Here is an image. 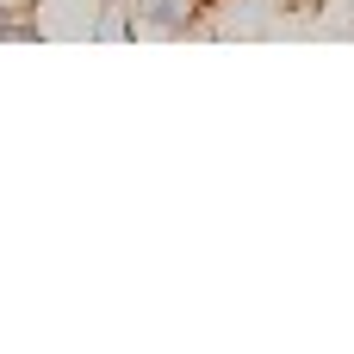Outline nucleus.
Listing matches in <instances>:
<instances>
[{"instance_id": "f257e3e1", "label": "nucleus", "mask_w": 354, "mask_h": 354, "mask_svg": "<svg viewBox=\"0 0 354 354\" xmlns=\"http://www.w3.org/2000/svg\"><path fill=\"white\" fill-rule=\"evenodd\" d=\"M124 6V37H137V31H156V37H180V31H193L199 25V12L212 6V0H118Z\"/></svg>"}, {"instance_id": "f03ea898", "label": "nucleus", "mask_w": 354, "mask_h": 354, "mask_svg": "<svg viewBox=\"0 0 354 354\" xmlns=\"http://www.w3.org/2000/svg\"><path fill=\"white\" fill-rule=\"evenodd\" d=\"M6 37H37V25L12 19V0H0V44H6Z\"/></svg>"}]
</instances>
